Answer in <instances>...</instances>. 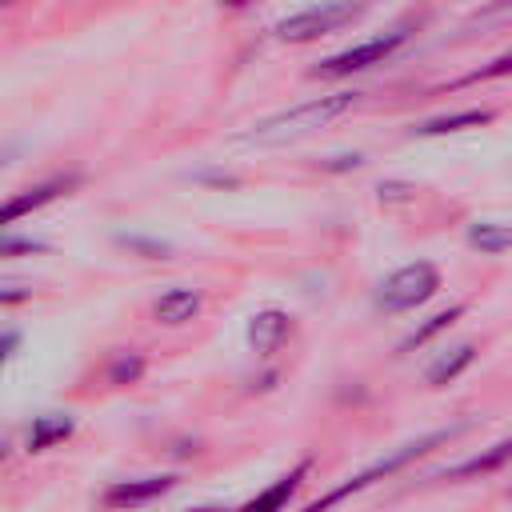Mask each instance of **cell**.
Instances as JSON below:
<instances>
[{
	"label": "cell",
	"instance_id": "52a82bcc",
	"mask_svg": "<svg viewBox=\"0 0 512 512\" xmlns=\"http://www.w3.org/2000/svg\"><path fill=\"white\" fill-rule=\"evenodd\" d=\"M172 488H176V476H136V480H116V484L104 488L100 504H104V508H140V504H148V500H156V496H164V492H172Z\"/></svg>",
	"mask_w": 512,
	"mask_h": 512
},
{
	"label": "cell",
	"instance_id": "277c9868",
	"mask_svg": "<svg viewBox=\"0 0 512 512\" xmlns=\"http://www.w3.org/2000/svg\"><path fill=\"white\" fill-rule=\"evenodd\" d=\"M408 44V28H392V32H384V36H372V40H364V44H352V48H344V52H336V56H328V60H320L316 68H312V76H352V72H364V68H372V64H384L396 48H404Z\"/></svg>",
	"mask_w": 512,
	"mask_h": 512
},
{
	"label": "cell",
	"instance_id": "7c38bea8",
	"mask_svg": "<svg viewBox=\"0 0 512 512\" xmlns=\"http://www.w3.org/2000/svg\"><path fill=\"white\" fill-rule=\"evenodd\" d=\"M472 356H476V348H472V344H456V348H448L444 356H436V360L428 364L424 380H428L432 388H444V384H452V380L472 364Z\"/></svg>",
	"mask_w": 512,
	"mask_h": 512
},
{
	"label": "cell",
	"instance_id": "5bb4252c",
	"mask_svg": "<svg viewBox=\"0 0 512 512\" xmlns=\"http://www.w3.org/2000/svg\"><path fill=\"white\" fill-rule=\"evenodd\" d=\"M72 436V416H60V412H48V416H36L32 432H28V448L32 452H44L48 444Z\"/></svg>",
	"mask_w": 512,
	"mask_h": 512
},
{
	"label": "cell",
	"instance_id": "e0dca14e",
	"mask_svg": "<svg viewBox=\"0 0 512 512\" xmlns=\"http://www.w3.org/2000/svg\"><path fill=\"white\" fill-rule=\"evenodd\" d=\"M496 76H512V52H504V56H496V60H488V64H480V68H472V72H464V76H460V80H452L448 88H464V84L496 80Z\"/></svg>",
	"mask_w": 512,
	"mask_h": 512
},
{
	"label": "cell",
	"instance_id": "6da1fadb",
	"mask_svg": "<svg viewBox=\"0 0 512 512\" xmlns=\"http://www.w3.org/2000/svg\"><path fill=\"white\" fill-rule=\"evenodd\" d=\"M360 96L356 92H332V96H316V100H304L288 112H276L260 124H252L248 132H240L244 144H284V140H296V136H308L316 128H324L328 120L344 116Z\"/></svg>",
	"mask_w": 512,
	"mask_h": 512
},
{
	"label": "cell",
	"instance_id": "4fadbf2b",
	"mask_svg": "<svg viewBox=\"0 0 512 512\" xmlns=\"http://www.w3.org/2000/svg\"><path fill=\"white\" fill-rule=\"evenodd\" d=\"M488 120H492L488 108H468V112H452V116H436V120L416 124V136H444V132H460V128H480Z\"/></svg>",
	"mask_w": 512,
	"mask_h": 512
},
{
	"label": "cell",
	"instance_id": "3957f363",
	"mask_svg": "<svg viewBox=\"0 0 512 512\" xmlns=\"http://www.w3.org/2000/svg\"><path fill=\"white\" fill-rule=\"evenodd\" d=\"M436 288H440L436 264L416 260V264H404V268H396L392 276L380 280V288H376V308H384V312H412V308H420L424 300H432Z\"/></svg>",
	"mask_w": 512,
	"mask_h": 512
},
{
	"label": "cell",
	"instance_id": "9a60e30c",
	"mask_svg": "<svg viewBox=\"0 0 512 512\" xmlns=\"http://www.w3.org/2000/svg\"><path fill=\"white\" fill-rule=\"evenodd\" d=\"M464 316V304H452V308H444V312H436V316H428V324H420L412 336H404L400 344H396V352H412V348H420V344H428L436 332H444V328H452L456 320Z\"/></svg>",
	"mask_w": 512,
	"mask_h": 512
},
{
	"label": "cell",
	"instance_id": "5b68a950",
	"mask_svg": "<svg viewBox=\"0 0 512 512\" xmlns=\"http://www.w3.org/2000/svg\"><path fill=\"white\" fill-rule=\"evenodd\" d=\"M360 16L356 4H312V8H300L292 16H284L276 24V36L288 40V44H304V40H320L344 24H352Z\"/></svg>",
	"mask_w": 512,
	"mask_h": 512
},
{
	"label": "cell",
	"instance_id": "d6986e66",
	"mask_svg": "<svg viewBox=\"0 0 512 512\" xmlns=\"http://www.w3.org/2000/svg\"><path fill=\"white\" fill-rule=\"evenodd\" d=\"M44 244L40 240H0V256H8V252H40Z\"/></svg>",
	"mask_w": 512,
	"mask_h": 512
},
{
	"label": "cell",
	"instance_id": "ffe728a7",
	"mask_svg": "<svg viewBox=\"0 0 512 512\" xmlns=\"http://www.w3.org/2000/svg\"><path fill=\"white\" fill-rule=\"evenodd\" d=\"M24 300H28V288H16V284L0 288V304H24Z\"/></svg>",
	"mask_w": 512,
	"mask_h": 512
},
{
	"label": "cell",
	"instance_id": "ba28073f",
	"mask_svg": "<svg viewBox=\"0 0 512 512\" xmlns=\"http://www.w3.org/2000/svg\"><path fill=\"white\" fill-rule=\"evenodd\" d=\"M304 472H308V460H300L292 472H284L280 480H272L260 496H252V500H248V504H240V508H188V512H284V504L296 496V488H300Z\"/></svg>",
	"mask_w": 512,
	"mask_h": 512
},
{
	"label": "cell",
	"instance_id": "9c48e42d",
	"mask_svg": "<svg viewBox=\"0 0 512 512\" xmlns=\"http://www.w3.org/2000/svg\"><path fill=\"white\" fill-rule=\"evenodd\" d=\"M284 340H288V316H284V312L264 308V312L252 316V324H248V344H252V352L272 356Z\"/></svg>",
	"mask_w": 512,
	"mask_h": 512
},
{
	"label": "cell",
	"instance_id": "7a4b0ae2",
	"mask_svg": "<svg viewBox=\"0 0 512 512\" xmlns=\"http://www.w3.org/2000/svg\"><path fill=\"white\" fill-rule=\"evenodd\" d=\"M464 424H448V428H440V432H428V436H420V440H412V444H404V448H396L392 456H384V460H376L372 468H364V472H356L352 480H344L340 488H332V492H324L320 500H312L304 512H328L332 504H340L344 496H356V492H364L368 484H376V480H384V476H392V472H400L404 464H412V460H420L424 452H432L436 444H448L456 432H460Z\"/></svg>",
	"mask_w": 512,
	"mask_h": 512
},
{
	"label": "cell",
	"instance_id": "ac0fdd59",
	"mask_svg": "<svg viewBox=\"0 0 512 512\" xmlns=\"http://www.w3.org/2000/svg\"><path fill=\"white\" fill-rule=\"evenodd\" d=\"M140 372H144V360L140 356H120L112 364V384H132Z\"/></svg>",
	"mask_w": 512,
	"mask_h": 512
},
{
	"label": "cell",
	"instance_id": "8992f818",
	"mask_svg": "<svg viewBox=\"0 0 512 512\" xmlns=\"http://www.w3.org/2000/svg\"><path fill=\"white\" fill-rule=\"evenodd\" d=\"M76 184H80V176H76V172H64V176H52V180H44V184H36V188H24V192L8 196V200L0 204V232H4L12 220H20V216H28V212H36V208H44V204H52L56 196H64V192L76 188Z\"/></svg>",
	"mask_w": 512,
	"mask_h": 512
},
{
	"label": "cell",
	"instance_id": "2e32d148",
	"mask_svg": "<svg viewBox=\"0 0 512 512\" xmlns=\"http://www.w3.org/2000/svg\"><path fill=\"white\" fill-rule=\"evenodd\" d=\"M468 244L480 248V252H488V256H496V252L512 248V228H508V224H488V220H480V224L468 228Z\"/></svg>",
	"mask_w": 512,
	"mask_h": 512
},
{
	"label": "cell",
	"instance_id": "8fae6325",
	"mask_svg": "<svg viewBox=\"0 0 512 512\" xmlns=\"http://www.w3.org/2000/svg\"><path fill=\"white\" fill-rule=\"evenodd\" d=\"M196 312H200V292H196V288H168V292H160L156 304H152V316H156L160 324H184V320H192Z\"/></svg>",
	"mask_w": 512,
	"mask_h": 512
},
{
	"label": "cell",
	"instance_id": "44dd1931",
	"mask_svg": "<svg viewBox=\"0 0 512 512\" xmlns=\"http://www.w3.org/2000/svg\"><path fill=\"white\" fill-rule=\"evenodd\" d=\"M408 184H380V200H408Z\"/></svg>",
	"mask_w": 512,
	"mask_h": 512
},
{
	"label": "cell",
	"instance_id": "30bf717a",
	"mask_svg": "<svg viewBox=\"0 0 512 512\" xmlns=\"http://www.w3.org/2000/svg\"><path fill=\"white\" fill-rule=\"evenodd\" d=\"M504 464H512V436H504V440H496L492 448H484V452H476V456L460 460L456 468H448V472H444V480H464V476H488V472H496V468H504Z\"/></svg>",
	"mask_w": 512,
	"mask_h": 512
},
{
	"label": "cell",
	"instance_id": "7402d4cb",
	"mask_svg": "<svg viewBox=\"0 0 512 512\" xmlns=\"http://www.w3.org/2000/svg\"><path fill=\"white\" fill-rule=\"evenodd\" d=\"M16 344H20V336H16L12 328H8V332H0V364L12 356V348H16Z\"/></svg>",
	"mask_w": 512,
	"mask_h": 512
}]
</instances>
